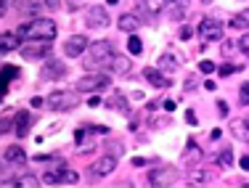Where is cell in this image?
<instances>
[{
    "mask_svg": "<svg viewBox=\"0 0 249 188\" xmlns=\"http://www.w3.org/2000/svg\"><path fill=\"white\" fill-rule=\"evenodd\" d=\"M114 58V48H111L109 40H98V43H90L88 51L82 53V67L85 69H104L111 64Z\"/></svg>",
    "mask_w": 249,
    "mask_h": 188,
    "instance_id": "6da1fadb",
    "label": "cell"
},
{
    "mask_svg": "<svg viewBox=\"0 0 249 188\" xmlns=\"http://www.w3.org/2000/svg\"><path fill=\"white\" fill-rule=\"evenodd\" d=\"M16 34L24 37V40H45V43H51L58 34V27L53 19H32V21H27V24H21L16 29Z\"/></svg>",
    "mask_w": 249,
    "mask_h": 188,
    "instance_id": "7a4b0ae2",
    "label": "cell"
},
{
    "mask_svg": "<svg viewBox=\"0 0 249 188\" xmlns=\"http://www.w3.org/2000/svg\"><path fill=\"white\" fill-rule=\"evenodd\" d=\"M77 103H80V98H77L74 90H56L45 98V106L51 111H69V109H74Z\"/></svg>",
    "mask_w": 249,
    "mask_h": 188,
    "instance_id": "3957f363",
    "label": "cell"
},
{
    "mask_svg": "<svg viewBox=\"0 0 249 188\" xmlns=\"http://www.w3.org/2000/svg\"><path fill=\"white\" fill-rule=\"evenodd\" d=\"M111 85V77L106 72H96V74H85L77 80V90L80 93H93V90H104Z\"/></svg>",
    "mask_w": 249,
    "mask_h": 188,
    "instance_id": "277c9868",
    "label": "cell"
},
{
    "mask_svg": "<svg viewBox=\"0 0 249 188\" xmlns=\"http://www.w3.org/2000/svg\"><path fill=\"white\" fill-rule=\"evenodd\" d=\"M223 21L215 19V16H207V19H201L199 24V34L207 40V43H215V40H223Z\"/></svg>",
    "mask_w": 249,
    "mask_h": 188,
    "instance_id": "5b68a950",
    "label": "cell"
},
{
    "mask_svg": "<svg viewBox=\"0 0 249 188\" xmlns=\"http://www.w3.org/2000/svg\"><path fill=\"white\" fill-rule=\"evenodd\" d=\"M85 24L90 27V29L109 27V11H106L104 5H90V8L85 11Z\"/></svg>",
    "mask_w": 249,
    "mask_h": 188,
    "instance_id": "8992f818",
    "label": "cell"
},
{
    "mask_svg": "<svg viewBox=\"0 0 249 188\" xmlns=\"http://www.w3.org/2000/svg\"><path fill=\"white\" fill-rule=\"evenodd\" d=\"M88 37L85 34H72V37L67 40V45H64V53L67 56H72V58H77V56H82L88 51Z\"/></svg>",
    "mask_w": 249,
    "mask_h": 188,
    "instance_id": "52a82bcc",
    "label": "cell"
},
{
    "mask_svg": "<svg viewBox=\"0 0 249 188\" xmlns=\"http://www.w3.org/2000/svg\"><path fill=\"white\" fill-rule=\"evenodd\" d=\"M143 77H146V82H149V85H154V87H170V85H173V80H170L167 74L162 72V69H154V67H146V69H143Z\"/></svg>",
    "mask_w": 249,
    "mask_h": 188,
    "instance_id": "ba28073f",
    "label": "cell"
},
{
    "mask_svg": "<svg viewBox=\"0 0 249 188\" xmlns=\"http://www.w3.org/2000/svg\"><path fill=\"white\" fill-rule=\"evenodd\" d=\"M178 67H183V56L178 53V51L167 48V51H164V56L159 58V69H162V72H175Z\"/></svg>",
    "mask_w": 249,
    "mask_h": 188,
    "instance_id": "9c48e42d",
    "label": "cell"
},
{
    "mask_svg": "<svg viewBox=\"0 0 249 188\" xmlns=\"http://www.w3.org/2000/svg\"><path fill=\"white\" fill-rule=\"evenodd\" d=\"M90 170H93L96 178H106V175H111L117 170V159H114V156H104V159H98Z\"/></svg>",
    "mask_w": 249,
    "mask_h": 188,
    "instance_id": "30bf717a",
    "label": "cell"
},
{
    "mask_svg": "<svg viewBox=\"0 0 249 188\" xmlns=\"http://www.w3.org/2000/svg\"><path fill=\"white\" fill-rule=\"evenodd\" d=\"M32 114L29 111H16V122H14V130H16V135L19 138H24V135L29 133V127H32Z\"/></svg>",
    "mask_w": 249,
    "mask_h": 188,
    "instance_id": "8fae6325",
    "label": "cell"
},
{
    "mask_svg": "<svg viewBox=\"0 0 249 188\" xmlns=\"http://www.w3.org/2000/svg\"><path fill=\"white\" fill-rule=\"evenodd\" d=\"M21 48V37L16 32H0V53H8V51Z\"/></svg>",
    "mask_w": 249,
    "mask_h": 188,
    "instance_id": "7c38bea8",
    "label": "cell"
},
{
    "mask_svg": "<svg viewBox=\"0 0 249 188\" xmlns=\"http://www.w3.org/2000/svg\"><path fill=\"white\" fill-rule=\"evenodd\" d=\"M141 24H143V21H141L138 14H122L120 21H117V27H120L122 32H138Z\"/></svg>",
    "mask_w": 249,
    "mask_h": 188,
    "instance_id": "4fadbf2b",
    "label": "cell"
},
{
    "mask_svg": "<svg viewBox=\"0 0 249 188\" xmlns=\"http://www.w3.org/2000/svg\"><path fill=\"white\" fill-rule=\"evenodd\" d=\"M21 53L27 58H43V56H48V43L45 40H35V45H21Z\"/></svg>",
    "mask_w": 249,
    "mask_h": 188,
    "instance_id": "5bb4252c",
    "label": "cell"
},
{
    "mask_svg": "<svg viewBox=\"0 0 249 188\" xmlns=\"http://www.w3.org/2000/svg\"><path fill=\"white\" fill-rule=\"evenodd\" d=\"M201 159H204V151H201L199 146L191 140V143H188V149H186V154H183V162H186L188 167H199Z\"/></svg>",
    "mask_w": 249,
    "mask_h": 188,
    "instance_id": "9a60e30c",
    "label": "cell"
},
{
    "mask_svg": "<svg viewBox=\"0 0 249 188\" xmlns=\"http://www.w3.org/2000/svg\"><path fill=\"white\" fill-rule=\"evenodd\" d=\"M170 180H175V170H157L149 175V186H167Z\"/></svg>",
    "mask_w": 249,
    "mask_h": 188,
    "instance_id": "2e32d148",
    "label": "cell"
},
{
    "mask_svg": "<svg viewBox=\"0 0 249 188\" xmlns=\"http://www.w3.org/2000/svg\"><path fill=\"white\" fill-rule=\"evenodd\" d=\"M67 74V67L61 61H51L48 67L43 69V80H61Z\"/></svg>",
    "mask_w": 249,
    "mask_h": 188,
    "instance_id": "e0dca14e",
    "label": "cell"
},
{
    "mask_svg": "<svg viewBox=\"0 0 249 188\" xmlns=\"http://www.w3.org/2000/svg\"><path fill=\"white\" fill-rule=\"evenodd\" d=\"M16 77H21V72L16 67H5L3 72H0V98L5 96V90H8V82L16 80Z\"/></svg>",
    "mask_w": 249,
    "mask_h": 188,
    "instance_id": "ac0fdd59",
    "label": "cell"
},
{
    "mask_svg": "<svg viewBox=\"0 0 249 188\" xmlns=\"http://www.w3.org/2000/svg\"><path fill=\"white\" fill-rule=\"evenodd\" d=\"M109 67H111V72H117V74H127L130 69H133V61H130L127 56H114Z\"/></svg>",
    "mask_w": 249,
    "mask_h": 188,
    "instance_id": "d6986e66",
    "label": "cell"
},
{
    "mask_svg": "<svg viewBox=\"0 0 249 188\" xmlns=\"http://www.w3.org/2000/svg\"><path fill=\"white\" fill-rule=\"evenodd\" d=\"M5 159L14 162V164H21V162L27 159V154H24V149H21V146H8V149H5Z\"/></svg>",
    "mask_w": 249,
    "mask_h": 188,
    "instance_id": "ffe728a7",
    "label": "cell"
},
{
    "mask_svg": "<svg viewBox=\"0 0 249 188\" xmlns=\"http://www.w3.org/2000/svg\"><path fill=\"white\" fill-rule=\"evenodd\" d=\"M170 3H175V0H143V5H146L149 14H162Z\"/></svg>",
    "mask_w": 249,
    "mask_h": 188,
    "instance_id": "44dd1931",
    "label": "cell"
},
{
    "mask_svg": "<svg viewBox=\"0 0 249 188\" xmlns=\"http://www.w3.org/2000/svg\"><path fill=\"white\" fill-rule=\"evenodd\" d=\"M167 16H170L173 21H183V19H186V5L170 3V5H167Z\"/></svg>",
    "mask_w": 249,
    "mask_h": 188,
    "instance_id": "7402d4cb",
    "label": "cell"
},
{
    "mask_svg": "<svg viewBox=\"0 0 249 188\" xmlns=\"http://www.w3.org/2000/svg\"><path fill=\"white\" fill-rule=\"evenodd\" d=\"M231 130H233V135L239 140H247V143H249V127L244 125V120H236L233 125H231Z\"/></svg>",
    "mask_w": 249,
    "mask_h": 188,
    "instance_id": "603a6c76",
    "label": "cell"
},
{
    "mask_svg": "<svg viewBox=\"0 0 249 188\" xmlns=\"http://www.w3.org/2000/svg\"><path fill=\"white\" fill-rule=\"evenodd\" d=\"M231 29H249V11H241L231 19Z\"/></svg>",
    "mask_w": 249,
    "mask_h": 188,
    "instance_id": "cb8c5ba5",
    "label": "cell"
},
{
    "mask_svg": "<svg viewBox=\"0 0 249 188\" xmlns=\"http://www.w3.org/2000/svg\"><path fill=\"white\" fill-rule=\"evenodd\" d=\"M77 172H72V170H64L61 167V172H58V183H64V186H74L77 183Z\"/></svg>",
    "mask_w": 249,
    "mask_h": 188,
    "instance_id": "d4e9b609",
    "label": "cell"
},
{
    "mask_svg": "<svg viewBox=\"0 0 249 188\" xmlns=\"http://www.w3.org/2000/svg\"><path fill=\"white\" fill-rule=\"evenodd\" d=\"M14 117H16V111H5V114L0 117V133H8L11 127H14Z\"/></svg>",
    "mask_w": 249,
    "mask_h": 188,
    "instance_id": "484cf974",
    "label": "cell"
},
{
    "mask_svg": "<svg viewBox=\"0 0 249 188\" xmlns=\"http://www.w3.org/2000/svg\"><path fill=\"white\" fill-rule=\"evenodd\" d=\"M127 51L133 56H138L141 51H143V43H141V37H135V34H130V40H127Z\"/></svg>",
    "mask_w": 249,
    "mask_h": 188,
    "instance_id": "4316f807",
    "label": "cell"
},
{
    "mask_svg": "<svg viewBox=\"0 0 249 188\" xmlns=\"http://www.w3.org/2000/svg\"><path fill=\"white\" fill-rule=\"evenodd\" d=\"M217 164H220V167H231V164H233V151H231V149L220 151V156H217Z\"/></svg>",
    "mask_w": 249,
    "mask_h": 188,
    "instance_id": "83f0119b",
    "label": "cell"
},
{
    "mask_svg": "<svg viewBox=\"0 0 249 188\" xmlns=\"http://www.w3.org/2000/svg\"><path fill=\"white\" fill-rule=\"evenodd\" d=\"M19 186L21 188H35V186H40V178H35V175H21Z\"/></svg>",
    "mask_w": 249,
    "mask_h": 188,
    "instance_id": "f1b7e54d",
    "label": "cell"
},
{
    "mask_svg": "<svg viewBox=\"0 0 249 188\" xmlns=\"http://www.w3.org/2000/svg\"><path fill=\"white\" fill-rule=\"evenodd\" d=\"M207 178H210L207 172H191V175H188V186H201Z\"/></svg>",
    "mask_w": 249,
    "mask_h": 188,
    "instance_id": "f546056e",
    "label": "cell"
},
{
    "mask_svg": "<svg viewBox=\"0 0 249 188\" xmlns=\"http://www.w3.org/2000/svg\"><path fill=\"white\" fill-rule=\"evenodd\" d=\"M106 103H109V106H114V109H122V111H127V103L122 101V96H120V93H114V96H111Z\"/></svg>",
    "mask_w": 249,
    "mask_h": 188,
    "instance_id": "4dcf8cb0",
    "label": "cell"
},
{
    "mask_svg": "<svg viewBox=\"0 0 249 188\" xmlns=\"http://www.w3.org/2000/svg\"><path fill=\"white\" fill-rule=\"evenodd\" d=\"M93 133V127H77L74 130V140H77V146L82 143V140H88V135Z\"/></svg>",
    "mask_w": 249,
    "mask_h": 188,
    "instance_id": "1f68e13d",
    "label": "cell"
},
{
    "mask_svg": "<svg viewBox=\"0 0 249 188\" xmlns=\"http://www.w3.org/2000/svg\"><path fill=\"white\" fill-rule=\"evenodd\" d=\"M239 103H241V106H249V82H244V85H241V90H239Z\"/></svg>",
    "mask_w": 249,
    "mask_h": 188,
    "instance_id": "d6a6232c",
    "label": "cell"
},
{
    "mask_svg": "<svg viewBox=\"0 0 249 188\" xmlns=\"http://www.w3.org/2000/svg\"><path fill=\"white\" fill-rule=\"evenodd\" d=\"M233 72H239V67H236V64H223V67L217 69V74H220V77H228V74H233Z\"/></svg>",
    "mask_w": 249,
    "mask_h": 188,
    "instance_id": "836d02e7",
    "label": "cell"
},
{
    "mask_svg": "<svg viewBox=\"0 0 249 188\" xmlns=\"http://www.w3.org/2000/svg\"><path fill=\"white\" fill-rule=\"evenodd\" d=\"M199 72L212 74V72H215V64H212V61H201V64H199Z\"/></svg>",
    "mask_w": 249,
    "mask_h": 188,
    "instance_id": "e575fe53",
    "label": "cell"
},
{
    "mask_svg": "<svg viewBox=\"0 0 249 188\" xmlns=\"http://www.w3.org/2000/svg\"><path fill=\"white\" fill-rule=\"evenodd\" d=\"M178 37H180V40H191V37H194V29H191V27H180Z\"/></svg>",
    "mask_w": 249,
    "mask_h": 188,
    "instance_id": "d590c367",
    "label": "cell"
},
{
    "mask_svg": "<svg viewBox=\"0 0 249 188\" xmlns=\"http://www.w3.org/2000/svg\"><path fill=\"white\" fill-rule=\"evenodd\" d=\"M43 183H48V186H56V183H58V172H48V175L43 178Z\"/></svg>",
    "mask_w": 249,
    "mask_h": 188,
    "instance_id": "8d00e7d4",
    "label": "cell"
},
{
    "mask_svg": "<svg viewBox=\"0 0 249 188\" xmlns=\"http://www.w3.org/2000/svg\"><path fill=\"white\" fill-rule=\"evenodd\" d=\"M186 122H188V125H199V120H196V111H191V109H188V111H186Z\"/></svg>",
    "mask_w": 249,
    "mask_h": 188,
    "instance_id": "74e56055",
    "label": "cell"
},
{
    "mask_svg": "<svg viewBox=\"0 0 249 188\" xmlns=\"http://www.w3.org/2000/svg\"><path fill=\"white\" fill-rule=\"evenodd\" d=\"M239 45H241V51H244V53L249 56V32L244 34V37H241V43H239Z\"/></svg>",
    "mask_w": 249,
    "mask_h": 188,
    "instance_id": "f35d334b",
    "label": "cell"
},
{
    "mask_svg": "<svg viewBox=\"0 0 249 188\" xmlns=\"http://www.w3.org/2000/svg\"><path fill=\"white\" fill-rule=\"evenodd\" d=\"M183 87H186V90H194V87H196V80H194V77H188L186 82H183Z\"/></svg>",
    "mask_w": 249,
    "mask_h": 188,
    "instance_id": "ab89813d",
    "label": "cell"
},
{
    "mask_svg": "<svg viewBox=\"0 0 249 188\" xmlns=\"http://www.w3.org/2000/svg\"><path fill=\"white\" fill-rule=\"evenodd\" d=\"M241 170H247V172H249V154L241 156Z\"/></svg>",
    "mask_w": 249,
    "mask_h": 188,
    "instance_id": "60d3db41",
    "label": "cell"
},
{
    "mask_svg": "<svg viewBox=\"0 0 249 188\" xmlns=\"http://www.w3.org/2000/svg\"><path fill=\"white\" fill-rule=\"evenodd\" d=\"M133 164H135V167H143V164H146V159H141V156H135V159H133Z\"/></svg>",
    "mask_w": 249,
    "mask_h": 188,
    "instance_id": "b9f144b4",
    "label": "cell"
},
{
    "mask_svg": "<svg viewBox=\"0 0 249 188\" xmlns=\"http://www.w3.org/2000/svg\"><path fill=\"white\" fill-rule=\"evenodd\" d=\"M3 11H5V0H0V14H3Z\"/></svg>",
    "mask_w": 249,
    "mask_h": 188,
    "instance_id": "7bdbcfd3",
    "label": "cell"
},
{
    "mask_svg": "<svg viewBox=\"0 0 249 188\" xmlns=\"http://www.w3.org/2000/svg\"><path fill=\"white\" fill-rule=\"evenodd\" d=\"M244 125H247V127H249V120H244Z\"/></svg>",
    "mask_w": 249,
    "mask_h": 188,
    "instance_id": "ee69618b",
    "label": "cell"
},
{
    "mask_svg": "<svg viewBox=\"0 0 249 188\" xmlns=\"http://www.w3.org/2000/svg\"><path fill=\"white\" fill-rule=\"evenodd\" d=\"M201 3H212V0H201Z\"/></svg>",
    "mask_w": 249,
    "mask_h": 188,
    "instance_id": "f6af8a7d",
    "label": "cell"
},
{
    "mask_svg": "<svg viewBox=\"0 0 249 188\" xmlns=\"http://www.w3.org/2000/svg\"><path fill=\"white\" fill-rule=\"evenodd\" d=\"M74 3H77V0H74Z\"/></svg>",
    "mask_w": 249,
    "mask_h": 188,
    "instance_id": "bcb514c9",
    "label": "cell"
}]
</instances>
